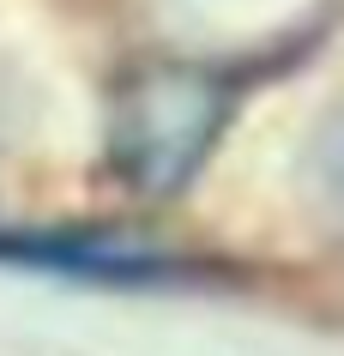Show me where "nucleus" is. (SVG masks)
Wrapping results in <instances>:
<instances>
[{"label": "nucleus", "instance_id": "f257e3e1", "mask_svg": "<svg viewBox=\"0 0 344 356\" xmlns=\"http://www.w3.org/2000/svg\"><path fill=\"white\" fill-rule=\"evenodd\" d=\"M229 121V85L206 60H145L115 79L103 109V157L145 200L181 193L206 169Z\"/></svg>", "mask_w": 344, "mask_h": 356}, {"label": "nucleus", "instance_id": "f03ea898", "mask_svg": "<svg viewBox=\"0 0 344 356\" xmlns=\"http://www.w3.org/2000/svg\"><path fill=\"white\" fill-rule=\"evenodd\" d=\"M163 13L199 55H254L326 13V0H163Z\"/></svg>", "mask_w": 344, "mask_h": 356}, {"label": "nucleus", "instance_id": "7ed1b4c3", "mask_svg": "<svg viewBox=\"0 0 344 356\" xmlns=\"http://www.w3.org/2000/svg\"><path fill=\"white\" fill-rule=\"evenodd\" d=\"M302 181L326 211H344V85L332 91L302 139Z\"/></svg>", "mask_w": 344, "mask_h": 356}, {"label": "nucleus", "instance_id": "20e7f679", "mask_svg": "<svg viewBox=\"0 0 344 356\" xmlns=\"http://www.w3.org/2000/svg\"><path fill=\"white\" fill-rule=\"evenodd\" d=\"M42 121V85L37 73L24 67V60L0 55V151L19 145V139H31Z\"/></svg>", "mask_w": 344, "mask_h": 356}]
</instances>
